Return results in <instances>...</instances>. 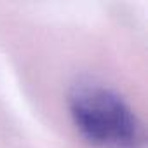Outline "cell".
Wrapping results in <instances>:
<instances>
[{
	"label": "cell",
	"instance_id": "6da1fadb",
	"mask_svg": "<svg viewBox=\"0 0 148 148\" xmlns=\"http://www.w3.org/2000/svg\"><path fill=\"white\" fill-rule=\"evenodd\" d=\"M70 120L94 148H143L145 127L132 105L113 87L80 80L68 92Z\"/></svg>",
	"mask_w": 148,
	"mask_h": 148
}]
</instances>
